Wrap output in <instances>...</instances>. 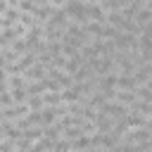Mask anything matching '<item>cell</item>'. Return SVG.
Returning a JSON list of instances; mask_svg holds the SVG:
<instances>
[{
  "mask_svg": "<svg viewBox=\"0 0 152 152\" xmlns=\"http://www.w3.org/2000/svg\"><path fill=\"white\" fill-rule=\"evenodd\" d=\"M40 102H43V107H57L59 104V93H43Z\"/></svg>",
  "mask_w": 152,
  "mask_h": 152,
  "instance_id": "6da1fadb",
  "label": "cell"
},
{
  "mask_svg": "<svg viewBox=\"0 0 152 152\" xmlns=\"http://www.w3.org/2000/svg\"><path fill=\"white\" fill-rule=\"evenodd\" d=\"M2 140H5V133H2V128H0V142H2Z\"/></svg>",
  "mask_w": 152,
  "mask_h": 152,
  "instance_id": "7a4b0ae2",
  "label": "cell"
}]
</instances>
